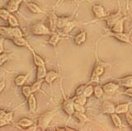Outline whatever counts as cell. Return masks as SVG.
<instances>
[{
	"mask_svg": "<svg viewBox=\"0 0 132 131\" xmlns=\"http://www.w3.org/2000/svg\"><path fill=\"white\" fill-rule=\"evenodd\" d=\"M57 20H58V17L54 12L51 13H50V15H49V28H50V30L51 31L52 33L56 32Z\"/></svg>",
	"mask_w": 132,
	"mask_h": 131,
	"instance_id": "16",
	"label": "cell"
},
{
	"mask_svg": "<svg viewBox=\"0 0 132 131\" xmlns=\"http://www.w3.org/2000/svg\"><path fill=\"white\" fill-rule=\"evenodd\" d=\"M12 42L16 45V46L19 47H28L30 46V44L28 43L27 40L24 37V36H20V37H14L12 39Z\"/></svg>",
	"mask_w": 132,
	"mask_h": 131,
	"instance_id": "24",
	"label": "cell"
},
{
	"mask_svg": "<svg viewBox=\"0 0 132 131\" xmlns=\"http://www.w3.org/2000/svg\"><path fill=\"white\" fill-rule=\"evenodd\" d=\"M47 73L46 68H45V65H40V66H37L36 67V80H40V79H44L45 75Z\"/></svg>",
	"mask_w": 132,
	"mask_h": 131,
	"instance_id": "28",
	"label": "cell"
},
{
	"mask_svg": "<svg viewBox=\"0 0 132 131\" xmlns=\"http://www.w3.org/2000/svg\"><path fill=\"white\" fill-rule=\"evenodd\" d=\"M5 86H6V82H5V80H2V81H0V93H1L3 90H4V88H5Z\"/></svg>",
	"mask_w": 132,
	"mask_h": 131,
	"instance_id": "44",
	"label": "cell"
},
{
	"mask_svg": "<svg viewBox=\"0 0 132 131\" xmlns=\"http://www.w3.org/2000/svg\"><path fill=\"white\" fill-rule=\"evenodd\" d=\"M122 94H123V95H125V96H127V97L132 98V88H126L125 91L123 92Z\"/></svg>",
	"mask_w": 132,
	"mask_h": 131,
	"instance_id": "42",
	"label": "cell"
},
{
	"mask_svg": "<svg viewBox=\"0 0 132 131\" xmlns=\"http://www.w3.org/2000/svg\"><path fill=\"white\" fill-rule=\"evenodd\" d=\"M30 73H27L26 74H19L16 76L14 78V83L16 87H22L24 83H26V81L27 80Z\"/></svg>",
	"mask_w": 132,
	"mask_h": 131,
	"instance_id": "22",
	"label": "cell"
},
{
	"mask_svg": "<svg viewBox=\"0 0 132 131\" xmlns=\"http://www.w3.org/2000/svg\"><path fill=\"white\" fill-rule=\"evenodd\" d=\"M73 16H69V17H58L57 20V29L61 30L62 28H64L66 24H67L69 21H71L73 18Z\"/></svg>",
	"mask_w": 132,
	"mask_h": 131,
	"instance_id": "23",
	"label": "cell"
},
{
	"mask_svg": "<svg viewBox=\"0 0 132 131\" xmlns=\"http://www.w3.org/2000/svg\"><path fill=\"white\" fill-rule=\"evenodd\" d=\"M27 100L29 111L31 113H34L37 108V101H36V98L34 95V93H32Z\"/></svg>",
	"mask_w": 132,
	"mask_h": 131,
	"instance_id": "20",
	"label": "cell"
},
{
	"mask_svg": "<svg viewBox=\"0 0 132 131\" xmlns=\"http://www.w3.org/2000/svg\"><path fill=\"white\" fill-rule=\"evenodd\" d=\"M104 93L105 92H104V91H103L102 86L97 85V86H95V87H94V89H93V95H94L95 97L97 98V99H101Z\"/></svg>",
	"mask_w": 132,
	"mask_h": 131,
	"instance_id": "30",
	"label": "cell"
},
{
	"mask_svg": "<svg viewBox=\"0 0 132 131\" xmlns=\"http://www.w3.org/2000/svg\"><path fill=\"white\" fill-rule=\"evenodd\" d=\"M73 116L75 117L77 120H78L80 125H85L87 122H89V121H92L88 119V117L86 116L85 113H82V112H78L75 111L73 114Z\"/></svg>",
	"mask_w": 132,
	"mask_h": 131,
	"instance_id": "27",
	"label": "cell"
},
{
	"mask_svg": "<svg viewBox=\"0 0 132 131\" xmlns=\"http://www.w3.org/2000/svg\"><path fill=\"white\" fill-rule=\"evenodd\" d=\"M87 86V83L84 84V85H81L79 86L75 91V96H78V95H81V94H82V92H84V90L85 88V87Z\"/></svg>",
	"mask_w": 132,
	"mask_h": 131,
	"instance_id": "40",
	"label": "cell"
},
{
	"mask_svg": "<svg viewBox=\"0 0 132 131\" xmlns=\"http://www.w3.org/2000/svg\"><path fill=\"white\" fill-rule=\"evenodd\" d=\"M26 6L27 8L32 13L34 14H42L45 13L43 10L40 8V7L36 4V3H33V2H27L26 3Z\"/></svg>",
	"mask_w": 132,
	"mask_h": 131,
	"instance_id": "21",
	"label": "cell"
},
{
	"mask_svg": "<svg viewBox=\"0 0 132 131\" xmlns=\"http://www.w3.org/2000/svg\"><path fill=\"white\" fill-rule=\"evenodd\" d=\"M73 97H74V103L79 104L82 106H85L87 104V100H88V98H87L84 94H81V95H78V96L74 95Z\"/></svg>",
	"mask_w": 132,
	"mask_h": 131,
	"instance_id": "32",
	"label": "cell"
},
{
	"mask_svg": "<svg viewBox=\"0 0 132 131\" xmlns=\"http://www.w3.org/2000/svg\"><path fill=\"white\" fill-rule=\"evenodd\" d=\"M10 59V57L9 55H8V54H7V53H1L0 54V67L2 66V65L4 64V63H6L7 60H9Z\"/></svg>",
	"mask_w": 132,
	"mask_h": 131,
	"instance_id": "37",
	"label": "cell"
},
{
	"mask_svg": "<svg viewBox=\"0 0 132 131\" xmlns=\"http://www.w3.org/2000/svg\"><path fill=\"white\" fill-rule=\"evenodd\" d=\"M126 18V16H124L123 18H121L118 22L114 24L113 27L110 29V31L114 32V33H121V32H124V24H125Z\"/></svg>",
	"mask_w": 132,
	"mask_h": 131,
	"instance_id": "11",
	"label": "cell"
},
{
	"mask_svg": "<svg viewBox=\"0 0 132 131\" xmlns=\"http://www.w3.org/2000/svg\"><path fill=\"white\" fill-rule=\"evenodd\" d=\"M33 125H34V121L31 120V119L27 118V117L22 118L21 120H19L18 121V123H16V125L23 129H27Z\"/></svg>",
	"mask_w": 132,
	"mask_h": 131,
	"instance_id": "19",
	"label": "cell"
},
{
	"mask_svg": "<svg viewBox=\"0 0 132 131\" xmlns=\"http://www.w3.org/2000/svg\"><path fill=\"white\" fill-rule=\"evenodd\" d=\"M59 77H60V74L54 70H51L47 72L46 75H45L44 78V81H45V83H46L47 84L51 85L57 78H59Z\"/></svg>",
	"mask_w": 132,
	"mask_h": 131,
	"instance_id": "17",
	"label": "cell"
},
{
	"mask_svg": "<svg viewBox=\"0 0 132 131\" xmlns=\"http://www.w3.org/2000/svg\"><path fill=\"white\" fill-rule=\"evenodd\" d=\"M65 130L66 131H75L76 129H73V128H71V127H69V126L66 125L65 126Z\"/></svg>",
	"mask_w": 132,
	"mask_h": 131,
	"instance_id": "46",
	"label": "cell"
},
{
	"mask_svg": "<svg viewBox=\"0 0 132 131\" xmlns=\"http://www.w3.org/2000/svg\"><path fill=\"white\" fill-rule=\"evenodd\" d=\"M120 86L117 83H114V82H108V83H105L102 86L103 91L106 94H113L119 89Z\"/></svg>",
	"mask_w": 132,
	"mask_h": 131,
	"instance_id": "12",
	"label": "cell"
},
{
	"mask_svg": "<svg viewBox=\"0 0 132 131\" xmlns=\"http://www.w3.org/2000/svg\"><path fill=\"white\" fill-rule=\"evenodd\" d=\"M27 49L31 51V55H32V57H33V62H34V64L36 66H40V65H45V60L43 59V58L41 56H40L38 54H36V51L34 50V49H33L31 45L27 47Z\"/></svg>",
	"mask_w": 132,
	"mask_h": 131,
	"instance_id": "15",
	"label": "cell"
},
{
	"mask_svg": "<svg viewBox=\"0 0 132 131\" xmlns=\"http://www.w3.org/2000/svg\"><path fill=\"white\" fill-rule=\"evenodd\" d=\"M111 119L112 121L114 126L117 129H121L123 127V123L121 121V119L120 118L119 115L117 113H113L111 115Z\"/></svg>",
	"mask_w": 132,
	"mask_h": 131,
	"instance_id": "29",
	"label": "cell"
},
{
	"mask_svg": "<svg viewBox=\"0 0 132 131\" xmlns=\"http://www.w3.org/2000/svg\"><path fill=\"white\" fill-rule=\"evenodd\" d=\"M131 33L132 32L130 31L129 32H127V33H125V32H121V33H114V32H111L109 31L103 36H104V37L105 36H111V37H113L115 39H117V40H119V41L129 45V46H130L132 47V41H131V38H130Z\"/></svg>",
	"mask_w": 132,
	"mask_h": 131,
	"instance_id": "4",
	"label": "cell"
},
{
	"mask_svg": "<svg viewBox=\"0 0 132 131\" xmlns=\"http://www.w3.org/2000/svg\"><path fill=\"white\" fill-rule=\"evenodd\" d=\"M10 14L11 13L7 8H0V18L4 21H7Z\"/></svg>",
	"mask_w": 132,
	"mask_h": 131,
	"instance_id": "36",
	"label": "cell"
},
{
	"mask_svg": "<svg viewBox=\"0 0 132 131\" xmlns=\"http://www.w3.org/2000/svg\"><path fill=\"white\" fill-rule=\"evenodd\" d=\"M62 1H63V0H58L57 3H61ZM70 1H73V2H74V1H75V0H70Z\"/></svg>",
	"mask_w": 132,
	"mask_h": 131,
	"instance_id": "48",
	"label": "cell"
},
{
	"mask_svg": "<svg viewBox=\"0 0 132 131\" xmlns=\"http://www.w3.org/2000/svg\"><path fill=\"white\" fill-rule=\"evenodd\" d=\"M31 31L35 36H51L52 34L51 31L50 30L49 27H46L43 22H38L32 25Z\"/></svg>",
	"mask_w": 132,
	"mask_h": 131,
	"instance_id": "5",
	"label": "cell"
},
{
	"mask_svg": "<svg viewBox=\"0 0 132 131\" xmlns=\"http://www.w3.org/2000/svg\"><path fill=\"white\" fill-rule=\"evenodd\" d=\"M22 93L23 97L26 98V99H27V98L33 93L32 91H31V86H27V85L24 86L23 85L22 87Z\"/></svg>",
	"mask_w": 132,
	"mask_h": 131,
	"instance_id": "35",
	"label": "cell"
},
{
	"mask_svg": "<svg viewBox=\"0 0 132 131\" xmlns=\"http://www.w3.org/2000/svg\"><path fill=\"white\" fill-rule=\"evenodd\" d=\"M7 111L4 110H0V118H4V116H6Z\"/></svg>",
	"mask_w": 132,
	"mask_h": 131,
	"instance_id": "45",
	"label": "cell"
},
{
	"mask_svg": "<svg viewBox=\"0 0 132 131\" xmlns=\"http://www.w3.org/2000/svg\"><path fill=\"white\" fill-rule=\"evenodd\" d=\"M0 36L4 38L12 39L14 37H20L24 36L22 31L19 27H0Z\"/></svg>",
	"mask_w": 132,
	"mask_h": 131,
	"instance_id": "2",
	"label": "cell"
},
{
	"mask_svg": "<svg viewBox=\"0 0 132 131\" xmlns=\"http://www.w3.org/2000/svg\"><path fill=\"white\" fill-rule=\"evenodd\" d=\"M115 109H116V105L113 103V102L109 100H106L103 101L101 105L100 111L102 114L109 115V116H111V114L115 113Z\"/></svg>",
	"mask_w": 132,
	"mask_h": 131,
	"instance_id": "9",
	"label": "cell"
},
{
	"mask_svg": "<svg viewBox=\"0 0 132 131\" xmlns=\"http://www.w3.org/2000/svg\"><path fill=\"white\" fill-rule=\"evenodd\" d=\"M2 42H3V40H0V44H1Z\"/></svg>",
	"mask_w": 132,
	"mask_h": 131,
	"instance_id": "49",
	"label": "cell"
},
{
	"mask_svg": "<svg viewBox=\"0 0 132 131\" xmlns=\"http://www.w3.org/2000/svg\"><path fill=\"white\" fill-rule=\"evenodd\" d=\"M44 79H40V80H36L34 83L32 85H31V91L33 93H35L37 91H40L41 88V86H42V83H44Z\"/></svg>",
	"mask_w": 132,
	"mask_h": 131,
	"instance_id": "34",
	"label": "cell"
},
{
	"mask_svg": "<svg viewBox=\"0 0 132 131\" xmlns=\"http://www.w3.org/2000/svg\"><path fill=\"white\" fill-rule=\"evenodd\" d=\"M7 22H8V25H9L10 27H19L20 26L18 19L16 18L12 13H11L9 15V17H8Z\"/></svg>",
	"mask_w": 132,
	"mask_h": 131,
	"instance_id": "31",
	"label": "cell"
},
{
	"mask_svg": "<svg viewBox=\"0 0 132 131\" xmlns=\"http://www.w3.org/2000/svg\"><path fill=\"white\" fill-rule=\"evenodd\" d=\"M60 40H61L60 35L59 33H57V32H54L50 36V39L47 40V43L53 47H56Z\"/></svg>",
	"mask_w": 132,
	"mask_h": 131,
	"instance_id": "26",
	"label": "cell"
},
{
	"mask_svg": "<svg viewBox=\"0 0 132 131\" xmlns=\"http://www.w3.org/2000/svg\"><path fill=\"white\" fill-rule=\"evenodd\" d=\"M24 0H9L7 3L6 8L11 13H14L18 12L19 7Z\"/></svg>",
	"mask_w": 132,
	"mask_h": 131,
	"instance_id": "13",
	"label": "cell"
},
{
	"mask_svg": "<svg viewBox=\"0 0 132 131\" xmlns=\"http://www.w3.org/2000/svg\"><path fill=\"white\" fill-rule=\"evenodd\" d=\"M117 83L119 84L120 87L125 88H132V74L120 77V78L117 79Z\"/></svg>",
	"mask_w": 132,
	"mask_h": 131,
	"instance_id": "14",
	"label": "cell"
},
{
	"mask_svg": "<svg viewBox=\"0 0 132 131\" xmlns=\"http://www.w3.org/2000/svg\"><path fill=\"white\" fill-rule=\"evenodd\" d=\"M92 12L94 15V17L97 20H102V19H104L106 16L107 13L102 4H93L92 7Z\"/></svg>",
	"mask_w": 132,
	"mask_h": 131,
	"instance_id": "8",
	"label": "cell"
},
{
	"mask_svg": "<svg viewBox=\"0 0 132 131\" xmlns=\"http://www.w3.org/2000/svg\"><path fill=\"white\" fill-rule=\"evenodd\" d=\"M129 108H130V103H120L116 106L115 113H117L118 115L126 114V112L129 111Z\"/></svg>",
	"mask_w": 132,
	"mask_h": 131,
	"instance_id": "25",
	"label": "cell"
},
{
	"mask_svg": "<svg viewBox=\"0 0 132 131\" xmlns=\"http://www.w3.org/2000/svg\"><path fill=\"white\" fill-rule=\"evenodd\" d=\"M118 5H119V8L117 12H116V13L107 14L106 17L103 19L106 22V27H108L109 29H111L116 22H118L120 19L124 17L123 13H122V11H121V6H120V3H118Z\"/></svg>",
	"mask_w": 132,
	"mask_h": 131,
	"instance_id": "6",
	"label": "cell"
},
{
	"mask_svg": "<svg viewBox=\"0 0 132 131\" xmlns=\"http://www.w3.org/2000/svg\"><path fill=\"white\" fill-rule=\"evenodd\" d=\"M4 119H5V120H7L8 122L12 123V121L13 120V112H12V111L7 112L6 116H4Z\"/></svg>",
	"mask_w": 132,
	"mask_h": 131,
	"instance_id": "41",
	"label": "cell"
},
{
	"mask_svg": "<svg viewBox=\"0 0 132 131\" xmlns=\"http://www.w3.org/2000/svg\"><path fill=\"white\" fill-rule=\"evenodd\" d=\"M55 129L57 131H66L65 130V126L64 127H56Z\"/></svg>",
	"mask_w": 132,
	"mask_h": 131,
	"instance_id": "47",
	"label": "cell"
},
{
	"mask_svg": "<svg viewBox=\"0 0 132 131\" xmlns=\"http://www.w3.org/2000/svg\"><path fill=\"white\" fill-rule=\"evenodd\" d=\"M10 124H11V123L8 122L4 118H0V128H1V127H3V126L8 125H10Z\"/></svg>",
	"mask_w": 132,
	"mask_h": 131,
	"instance_id": "43",
	"label": "cell"
},
{
	"mask_svg": "<svg viewBox=\"0 0 132 131\" xmlns=\"http://www.w3.org/2000/svg\"><path fill=\"white\" fill-rule=\"evenodd\" d=\"M55 110H51V111H47L44 114H42L41 116L37 120V127L40 130H45L47 129V127L49 126L50 123L53 120V117L55 116Z\"/></svg>",
	"mask_w": 132,
	"mask_h": 131,
	"instance_id": "3",
	"label": "cell"
},
{
	"mask_svg": "<svg viewBox=\"0 0 132 131\" xmlns=\"http://www.w3.org/2000/svg\"><path fill=\"white\" fill-rule=\"evenodd\" d=\"M93 89H94V87H93L92 84H88V83H87V86L85 87L82 94H84V95L87 98L91 97L93 95Z\"/></svg>",
	"mask_w": 132,
	"mask_h": 131,
	"instance_id": "33",
	"label": "cell"
},
{
	"mask_svg": "<svg viewBox=\"0 0 132 131\" xmlns=\"http://www.w3.org/2000/svg\"><path fill=\"white\" fill-rule=\"evenodd\" d=\"M125 115H126V120L128 123V125H129L130 127L132 129V114L128 111Z\"/></svg>",
	"mask_w": 132,
	"mask_h": 131,
	"instance_id": "39",
	"label": "cell"
},
{
	"mask_svg": "<svg viewBox=\"0 0 132 131\" xmlns=\"http://www.w3.org/2000/svg\"><path fill=\"white\" fill-rule=\"evenodd\" d=\"M130 31H131V32H132V28H131V30H130Z\"/></svg>",
	"mask_w": 132,
	"mask_h": 131,
	"instance_id": "50",
	"label": "cell"
},
{
	"mask_svg": "<svg viewBox=\"0 0 132 131\" xmlns=\"http://www.w3.org/2000/svg\"><path fill=\"white\" fill-rule=\"evenodd\" d=\"M74 110H75V111H78V112L85 113V107H84V106H82V105H79V104L74 103Z\"/></svg>",
	"mask_w": 132,
	"mask_h": 131,
	"instance_id": "38",
	"label": "cell"
},
{
	"mask_svg": "<svg viewBox=\"0 0 132 131\" xmlns=\"http://www.w3.org/2000/svg\"><path fill=\"white\" fill-rule=\"evenodd\" d=\"M91 22H79V21H77V20H71L69 21L66 26L62 28L61 31L63 35H68L69 32H71L73 31V28H75L76 27H79L81 25H84V24H89Z\"/></svg>",
	"mask_w": 132,
	"mask_h": 131,
	"instance_id": "10",
	"label": "cell"
},
{
	"mask_svg": "<svg viewBox=\"0 0 132 131\" xmlns=\"http://www.w3.org/2000/svg\"><path fill=\"white\" fill-rule=\"evenodd\" d=\"M62 109L64 113L67 115L69 117L73 116L75 110H74V97H69L65 98L62 104Z\"/></svg>",
	"mask_w": 132,
	"mask_h": 131,
	"instance_id": "7",
	"label": "cell"
},
{
	"mask_svg": "<svg viewBox=\"0 0 132 131\" xmlns=\"http://www.w3.org/2000/svg\"><path fill=\"white\" fill-rule=\"evenodd\" d=\"M87 40V32L85 31H80L78 35H76L73 38L74 44L77 46H81L82 44H84Z\"/></svg>",
	"mask_w": 132,
	"mask_h": 131,
	"instance_id": "18",
	"label": "cell"
},
{
	"mask_svg": "<svg viewBox=\"0 0 132 131\" xmlns=\"http://www.w3.org/2000/svg\"><path fill=\"white\" fill-rule=\"evenodd\" d=\"M105 64L99 60L97 58V55L96 54V64L94 65L92 74H91L90 79L88 82V84H92L93 83H98L100 81V77L104 74L105 73Z\"/></svg>",
	"mask_w": 132,
	"mask_h": 131,
	"instance_id": "1",
	"label": "cell"
}]
</instances>
